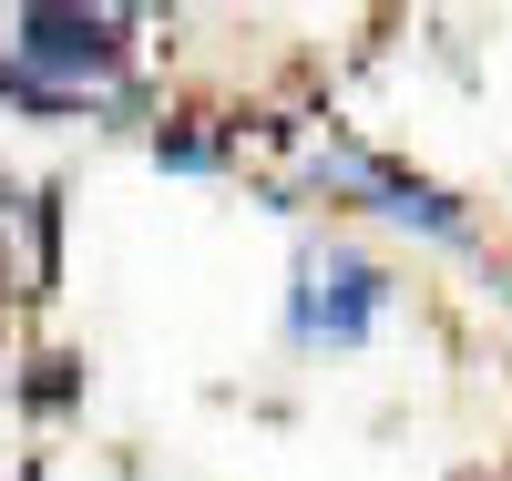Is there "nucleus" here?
Listing matches in <instances>:
<instances>
[{"label": "nucleus", "instance_id": "nucleus-1", "mask_svg": "<svg viewBox=\"0 0 512 481\" xmlns=\"http://www.w3.org/2000/svg\"><path fill=\"white\" fill-rule=\"evenodd\" d=\"M134 21L113 11H21L11 21V72H31L41 93H82V82H113L123 62H134V41H123Z\"/></svg>", "mask_w": 512, "mask_h": 481}, {"label": "nucleus", "instance_id": "nucleus-2", "mask_svg": "<svg viewBox=\"0 0 512 481\" xmlns=\"http://www.w3.org/2000/svg\"><path fill=\"white\" fill-rule=\"evenodd\" d=\"M379 308H390V277H379L369 256H349V246H308V256H297L287 328L308 338V348H359L379 328Z\"/></svg>", "mask_w": 512, "mask_h": 481}, {"label": "nucleus", "instance_id": "nucleus-3", "mask_svg": "<svg viewBox=\"0 0 512 481\" xmlns=\"http://www.w3.org/2000/svg\"><path fill=\"white\" fill-rule=\"evenodd\" d=\"M318 185L328 195H359L369 215H390V226H420V236H441V246H461L472 236V215H461L431 174H410V164H390V154H359V144H318Z\"/></svg>", "mask_w": 512, "mask_h": 481}]
</instances>
